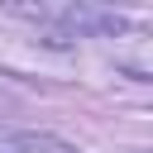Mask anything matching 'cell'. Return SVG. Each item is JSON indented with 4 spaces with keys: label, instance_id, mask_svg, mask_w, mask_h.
Returning a JSON list of instances; mask_svg holds the SVG:
<instances>
[{
    "label": "cell",
    "instance_id": "obj_1",
    "mask_svg": "<svg viewBox=\"0 0 153 153\" xmlns=\"http://www.w3.org/2000/svg\"><path fill=\"white\" fill-rule=\"evenodd\" d=\"M0 153H72L67 143H53V139H10Z\"/></svg>",
    "mask_w": 153,
    "mask_h": 153
}]
</instances>
